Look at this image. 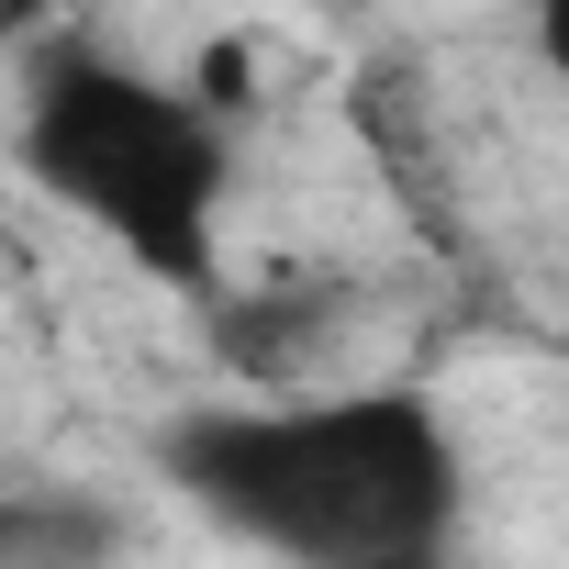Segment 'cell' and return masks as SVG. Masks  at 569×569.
<instances>
[{
  "label": "cell",
  "mask_w": 569,
  "mask_h": 569,
  "mask_svg": "<svg viewBox=\"0 0 569 569\" xmlns=\"http://www.w3.org/2000/svg\"><path fill=\"white\" fill-rule=\"evenodd\" d=\"M157 469L302 569H425L458 536V436L413 391L347 402H201L157 436Z\"/></svg>",
  "instance_id": "cell-1"
},
{
  "label": "cell",
  "mask_w": 569,
  "mask_h": 569,
  "mask_svg": "<svg viewBox=\"0 0 569 569\" xmlns=\"http://www.w3.org/2000/svg\"><path fill=\"white\" fill-rule=\"evenodd\" d=\"M23 168L68 212H90L146 279L212 291V212H223V179H234V123H212L190 90L57 34L34 57Z\"/></svg>",
  "instance_id": "cell-2"
},
{
  "label": "cell",
  "mask_w": 569,
  "mask_h": 569,
  "mask_svg": "<svg viewBox=\"0 0 569 569\" xmlns=\"http://www.w3.org/2000/svg\"><path fill=\"white\" fill-rule=\"evenodd\" d=\"M201 336H212V358L246 380V391H291L313 358H325V336H336V291L325 279H268V291H201Z\"/></svg>",
  "instance_id": "cell-3"
},
{
  "label": "cell",
  "mask_w": 569,
  "mask_h": 569,
  "mask_svg": "<svg viewBox=\"0 0 569 569\" xmlns=\"http://www.w3.org/2000/svg\"><path fill=\"white\" fill-rule=\"evenodd\" d=\"M123 547V513L68 480H0V569H90Z\"/></svg>",
  "instance_id": "cell-4"
},
{
  "label": "cell",
  "mask_w": 569,
  "mask_h": 569,
  "mask_svg": "<svg viewBox=\"0 0 569 569\" xmlns=\"http://www.w3.org/2000/svg\"><path fill=\"white\" fill-rule=\"evenodd\" d=\"M190 101H201L212 123H234V112L257 101V68H246V46H234V34H223V46H212V57L190 68Z\"/></svg>",
  "instance_id": "cell-5"
},
{
  "label": "cell",
  "mask_w": 569,
  "mask_h": 569,
  "mask_svg": "<svg viewBox=\"0 0 569 569\" xmlns=\"http://www.w3.org/2000/svg\"><path fill=\"white\" fill-rule=\"evenodd\" d=\"M46 23V0H0V34H34Z\"/></svg>",
  "instance_id": "cell-6"
}]
</instances>
